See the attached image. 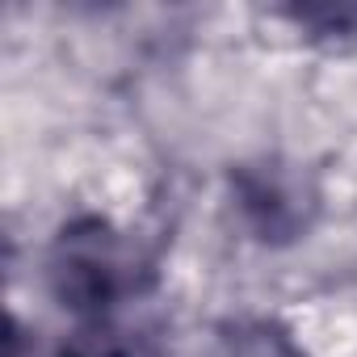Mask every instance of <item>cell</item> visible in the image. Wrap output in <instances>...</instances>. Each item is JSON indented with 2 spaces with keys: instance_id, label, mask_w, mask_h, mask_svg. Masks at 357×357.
<instances>
[{
  "instance_id": "6da1fadb",
  "label": "cell",
  "mask_w": 357,
  "mask_h": 357,
  "mask_svg": "<svg viewBox=\"0 0 357 357\" xmlns=\"http://www.w3.org/2000/svg\"><path fill=\"white\" fill-rule=\"evenodd\" d=\"M51 290L76 315H101L130 286V257L118 231L101 219H80L51 248Z\"/></svg>"
},
{
  "instance_id": "7a4b0ae2",
  "label": "cell",
  "mask_w": 357,
  "mask_h": 357,
  "mask_svg": "<svg viewBox=\"0 0 357 357\" xmlns=\"http://www.w3.org/2000/svg\"><path fill=\"white\" fill-rule=\"evenodd\" d=\"M231 185H236L240 215L248 219V227L265 244L298 240L311 227L315 211H319V194L311 185V176L298 164H286V160L244 164L231 176Z\"/></svg>"
}]
</instances>
